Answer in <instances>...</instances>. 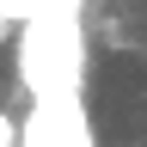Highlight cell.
<instances>
[{
  "instance_id": "6da1fadb",
  "label": "cell",
  "mask_w": 147,
  "mask_h": 147,
  "mask_svg": "<svg viewBox=\"0 0 147 147\" xmlns=\"http://www.w3.org/2000/svg\"><path fill=\"white\" fill-rule=\"evenodd\" d=\"M0 12H6L12 25H25V18H31V0H0Z\"/></svg>"
},
{
  "instance_id": "7a4b0ae2",
  "label": "cell",
  "mask_w": 147,
  "mask_h": 147,
  "mask_svg": "<svg viewBox=\"0 0 147 147\" xmlns=\"http://www.w3.org/2000/svg\"><path fill=\"white\" fill-rule=\"evenodd\" d=\"M0 147H18V123L6 117V110H0Z\"/></svg>"
},
{
  "instance_id": "3957f363",
  "label": "cell",
  "mask_w": 147,
  "mask_h": 147,
  "mask_svg": "<svg viewBox=\"0 0 147 147\" xmlns=\"http://www.w3.org/2000/svg\"><path fill=\"white\" fill-rule=\"evenodd\" d=\"M6 31H12V18H6V12H0V43H6Z\"/></svg>"
}]
</instances>
